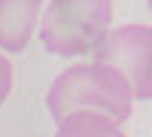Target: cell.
Listing matches in <instances>:
<instances>
[{"instance_id":"obj_7","label":"cell","mask_w":152,"mask_h":137,"mask_svg":"<svg viewBox=\"0 0 152 137\" xmlns=\"http://www.w3.org/2000/svg\"><path fill=\"white\" fill-rule=\"evenodd\" d=\"M149 9H152V0H149Z\"/></svg>"},{"instance_id":"obj_6","label":"cell","mask_w":152,"mask_h":137,"mask_svg":"<svg viewBox=\"0 0 152 137\" xmlns=\"http://www.w3.org/2000/svg\"><path fill=\"white\" fill-rule=\"evenodd\" d=\"M12 61H9V55H3L0 52V107H3V101L9 97V92H12Z\"/></svg>"},{"instance_id":"obj_3","label":"cell","mask_w":152,"mask_h":137,"mask_svg":"<svg viewBox=\"0 0 152 137\" xmlns=\"http://www.w3.org/2000/svg\"><path fill=\"white\" fill-rule=\"evenodd\" d=\"M94 61L122 73L134 101H152V24L113 28L94 49Z\"/></svg>"},{"instance_id":"obj_1","label":"cell","mask_w":152,"mask_h":137,"mask_svg":"<svg viewBox=\"0 0 152 137\" xmlns=\"http://www.w3.org/2000/svg\"><path fill=\"white\" fill-rule=\"evenodd\" d=\"M46 107L55 122L79 110H94L122 125L134 113V95L119 70L91 61V64H73L58 73L49 85Z\"/></svg>"},{"instance_id":"obj_4","label":"cell","mask_w":152,"mask_h":137,"mask_svg":"<svg viewBox=\"0 0 152 137\" xmlns=\"http://www.w3.org/2000/svg\"><path fill=\"white\" fill-rule=\"evenodd\" d=\"M43 0H0V52L18 55L34 40Z\"/></svg>"},{"instance_id":"obj_5","label":"cell","mask_w":152,"mask_h":137,"mask_svg":"<svg viewBox=\"0 0 152 137\" xmlns=\"http://www.w3.org/2000/svg\"><path fill=\"white\" fill-rule=\"evenodd\" d=\"M55 137H128V134L110 116L94 113V110H79V113L58 119Z\"/></svg>"},{"instance_id":"obj_2","label":"cell","mask_w":152,"mask_h":137,"mask_svg":"<svg viewBox=\"0 0 152 137\" xmlns=\"http://www.w3.org/2000/svg\"><path fill=\"white\" fill-rule=\"evenodd\" d=\"M113 31V0H49L40 15V40L58 58L94 52Z\"/></svg>"}]
</instances>
